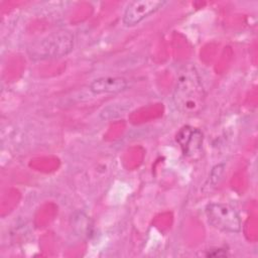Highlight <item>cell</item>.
Returning a JSON list of instances; mask_svg holds the SVG:
<instances>
[{
  "instance_id": "cell-6",
  "label": "cell",
  "mask_w": 258,
  "mask_h": 258,
  "mask_svg": "<svg viewBox=\"0 0 258 258\" xmlns=\"http://www.w3.org/2000/svg\"><path fill=\"white\" fill-rule=\"evenodd\" d=\"M128 88V82L121 77H102L94 80L90 86V91L95 95L117 94Z\"/></svg>"
},
{
  "instance_id": "cell-4",
  "label": "cell",
  "mask_w": 258,
  "mask_h": 258,
  "mask_svg": "<svg viewBox=\"0 0 258 258\" xmlns=\"http://www.w3.org/2000/svg\"><path fill=\"white\" fill-rule=\"evenodd\" d=\"M166 2L163 0H136L125 9L122 21L126 26H134L159 10Z\"/></svg>"
},
{
  "instance_id": "cell-1",
  "label": "cell",
  "mask_w": 258,
  "mask_h": 258,
  "mask_svg": "<svg viewBox=\"0 0 258 258\" xmlns=\"http://www.w3.org/2000/svg\"><path fill=\"white\" fill-rule=\"evenodd\" d=\"M173 103L184 115H198L204 110L206 92L194 66H185L179 72L173 91Z\"/></svg>"
},
{
  "instance_id": "cell-7",
  "label": "cell",
  "mask_w": 258,
  "mask_h": 258,
  "mask_svg": "<svg viewBox=\"0 0 258 258\" xmlns=\"http://www.w3.org/2000/svg\"><path fill=\"white\" fill-rule=\"evenodd\" d=\"M224 169H225V164L224 163H220L217 164L216 166L213 167L211 174H210V180L212 181L213 184H216L217 182H219V180L221 179L223 173H224Z\"/></svg>"
},
{
  "instance_id": "cell-5",
  "label": "cell",
  "mask_w": 258,
  "mask_h": 258,
  "mask_svg": "<svg viewBox=\"0 0 258 258\" xmlns=\"http://www.w3.org/2000/svg\"><path fill=\"white\" fill-rule=\"evenodd\" d=\"M203 139V133L199 129L188 125L180 128L175 136V140L178 143L182 153L191 158H195L201 154Z\"/></svg>"
},
{
  "instance_id": "cell-3",
  "label": "cell",
  "mask_w": 258,
  "mask_h": 258,
  "mask_svg": "<svg viewBox=\"0 0 258 258\" xmlns=\"http://www.w3.org/2000/svg\"><path fill=\"white\" fill-rule=\"evenodd\" d=\"M209 223L216 229L227 233L241 231V219L235 209L225 203H211L206 208Z\"/></svg>"
},
{
  "instance_id": "cell-2",
  "label": "cell",
  "mask_w": 258,
  "mask_h": 258,
  "mask_svg": "<svg viewBox=\"0 0 258 258\" xmlns=\"http://www.w3.org/2000/svg\"><path fill=\"white\" fill-rule=\"evenodd\" d=\"M74 35L69 30L52 32L40 40L34 42L28 53L33 59H47L67 55L73 50Z\"/></svg>"
}]
</instances>
